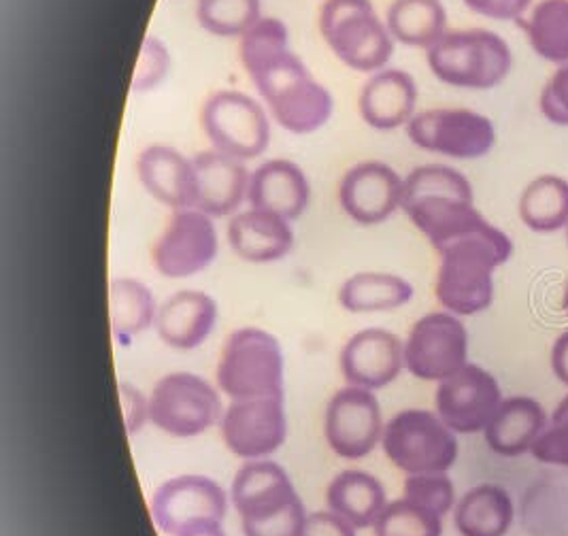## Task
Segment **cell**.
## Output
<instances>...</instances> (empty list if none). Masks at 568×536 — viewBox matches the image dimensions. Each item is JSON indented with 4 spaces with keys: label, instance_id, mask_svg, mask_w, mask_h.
I'll return each instance as SVG.
<instances>
[{
    "label": "cell",
    "instance_id": "6da1fadb",
    "mask_svg": "<svg viewBox=\"0 0 568 536\" xmlns=\"http://www.w3.org/2000/svg\"><path fill=\"white\" fill-rule=\"evenodd\" d=\"M241 62L273 118L287 132L311 134L331 120L333 94L290 50V32L282 20L262 18L241 37Z\"/></svg>",
    "mask_w": 568,
    "mask_h": 536
},
{
    "label": "cell",
    "instance_id": "7a4b0ae2",
    "mask_svg": "<svg viewBox=\"0 0 568 536\" xmlns=\"http://www.w3.org/2000/svg\"><path fill=\"white\" fill-rule=\"evenodd\" d=\"M440 257L435 294L440 306L458 317L486 311L494 301V271L511 254V239L490 222L437 250Z\"/></svg>",
    "mask_w": 568,
    "mask_h": 536
},
{
    "label": "cell",
    "instance_id": "3957f363",
    "mask_svg": "<svg viewBox=\"0 0 568 536\" xmlns=\"http://www.w3.org/2000/svg\"><path fill=\"white\" fill-rule=\"evenodd\" d=\"M400 209L435 250L488 224L475 209L468 179L443 164L417 166L405 178Z\"/></svg>",
    "mask_w": 568,
    "mask_h": 536
},
{
    "label": "cell",
    "instance_id": "277c9868",
    "mask_svg": "<svg viewBox=\"0 0 568 536\" xmlns=\"http://www.w3.org/2000/svg\"><path fill=\"white\" fill-rule=\"evenodd\" d=\"M233 507L245 536H301L307 510L284 466L247 459L231 487Z\"/></svg>",
    "mask_w": 568,
    "mask_h": 536
},
{
    "label": "cell",
    "instance_id": "5b68a950",
    "mask_svg": "<svg viewBox=\"0 0 568 536\" xmlns=\"http://www.w3.org/2000/svg\"><path fill=\"white\" fill-rule=\"evenodd\" d=\"M428 67L447 85L490 90L511 73L514 53L500 34L486 28L452 30L428 50Z\"/></svg>",
    "mask_w": 568,
    "mask_h": 536
},
{
    "label": "cell",
    "instance_id": "8992f818",
    "mask_svg": "<svg viewBox=\"0 0 568 536\" xmlns=\"http://www.w3.org/2000/svg\"><path fill=\"white\" fill-rule=\"evenodd\" d=\"M284 350L271 332L234 331L217 362V387L231 401L284 398Z\"/></svg>",
    "mask_w": 568,
    "mask_h": 536
},
{
    "label": "cell",
    "instance_id": "52a82bcc",
    "mask_svg": "<svg viewBox=\"0 0 568 536\" xmlns=\"http://www.w3.org/2000/svg\"><path fill=\"white\" fill-rule=\"evenodd\" d=\"M320 30L336 58L354 71H382L394 55V37L371 0H326Z\"/></svg>",
    "mask_w": 568,
    "mask_h": 536
},
{
    "label": "cell",
    "instance_id": "ba28073f",
    "mask_svg": "<svg viewBox=\"0 0 568 536\" xmlns=\"http://www.w3.org/2000/svg\"><path fill=\"white\" fill-rule=\"evenodd\" d=\"M389 462L407 473H447L458 459V438L437 415V411L405 408L396 413L382 438Z\"/></svg>",
    "mask_w": 568,
    "mask_h": 536
},
{
    "label": "cell",
    "instance_id": "9c48e42d",
    "mask_svg": "<svg viewBox=\"0 0 568 536\" xmlns=\"http://www.w3.org/2000/svg\"><path fill=\"white\" fill-rule=\"evenodd\" d=\"M150 422L158 431L194 438L220 424L224 408L220 392L194 373H169L150 394Z\"/></svg>",
    "mask_w": 568,
    "mask_h": 536
},
{
    "label": "cell",
    "instance_id": "30bf717a",
    "mask_svg": "<svg viewBox=\"0 0 568 536\" xmlns=\"http://www.w3.org/2000/svg\"><path fill=\"white\" fill-rule=\"evenodd\" d=\"M468 364L465 322L437 311L419 317L405 341V368L422 382H445Z\"/></svg>",
    "mask_w": 568,
    "mask_h": 536
},
{
    "label": "cell",
    "instance_id": "8fae6325",
    "mask_svg": "<svg viewBox=\"0 0 568 536\" xmlns=\"http://www.w3.org/2000/svg\"><path fill=\"white\" fill-rule=\"evenodd\" d=\"M203 130L217 152L239 160H252L266 152L271 143V122L266 111L252 97L224 90L203 107Z\"/></svg>",
    "mask_w": 568,
    "mask_h": 536
},
{
    "label": "cell",
    "instance_id": "7c38bea8",
    "mask_svg": "<svg viewBox=\"0 0 568 536\" xmlns=\"http://www.w3.org/2000/svg\"><path fill=\"white\" fill-rule=\"evenodd\" d=\"M407 136L424 152L456 160H475L490 153L496 130L486 115L470 109H430L415 113Z\"/></svg>",
    "mask_w": 568,
    "mask_h": 536
},
{
    "label": "cell",
    "instance_id": "4fadbf2b",
    "mask_svg": "<svg viewBox=\"0 0 568 536\" xmlns=\"http://www.w3.org/2000/svg\"><path fill=\"white\" fill-rule=\"evenodd\" d=\"M220 252L213 218L199 209H180L155 241V271L169 280H187L207 271Z\"/></svg>",
    "mask_w": 568,
    "mask_h": 536
},
{
    "label": "cell",
    "instance_id": "5bb4252c",
    "mask_svg": "<svg viewBox=\"0 0 568 536\" xmlns=\"http://www.w3.org/2000/svg\"><path fill=\"white\" fill-rule=\"evenodd\" d=\"M384 428L377 396L356 385L341 387L324 413V436L338 458L371 456L384 438Z\"/></svg>",
    "mask_w": 568,
    "mask_h": 536
},
{
    "label": "cell",
    "instance_id": "9a60e30c",
    "mask_svg": "<svg viewBox=\"0 0 568 536\" xmlns=\"http://www.w3.org/2000/svg\"><path fill=\"white\" fill-rule=\"evenodd\" d=\"M503 401L496 377L470 362L463 371L440 382L435 394L437 415L456 434L486 431Z\"/></svg>",
    "mask_w": 568,
    "mask_h": 536
},
{
    "label": "cell",
    "instance_id": "2e32d148",
    "mask_svg": "<svg viewBox=\"0 0 568 536\" xmlns=\"http://www.w3.org/2000/svg\"><path fill=\"white\" fill-rule=\"evenodd\" d=\"M229 496L224 487L205 475H181L160 485L152 496L155 526L178 536L199 522H224Z\"/></svg>",
    "mask_w": 568,
    "mask_h": 536
},
{
    "label": "cell",
    "instance_id": "e0dca14e",
    "mask_svg": "<svg viewBox=\"0 0 568 536\" xmlns=\"http://www.w3.org/2000/svg\"><path fill=\"white\" fill-rule=\"evenodd\" d=\"M220 433L236 458L273 456L287 436L284 398L231 401L220 419Z\"/></svg>",
    "mask_w": 568,
    "mask_h": 536
},
{
    "label": "cell",
    "instance_id": "ac0fdd59",
    "mask_svg": "<svg viewBox=\"0 0 568 536\" xmlns=\"http://www.w3.org/2000/svg\"><path fill=\"white\" fill-rule=\"evenodd\" d=\"M405 179L386 162H361L338 183L341 209L362 226L388 222L403 206Z\"/></svg>",
    "mask_w": 568,
    "mask_h": 536
},
{
    "label": "cell",
    "instance_id": "d6986e66",
    "mask_svg": "<svg viewBox=\"0 0 568 536\" xmlns=\"http://www.w3.org/2000/svg\"><path fill=\"white\" fill-rule=\"evenodd\" d=\"M338 366L347 385L371 392L384 390L405 368V343L394 332L366 328L345 343Z\"/></svg>",
    "mask_w": 568,
    "mask_h": 536
},
{
    "label": "cell",
    "instance_id": "ffe728a7",
    "mask_svg": "<svg viewBox=\"0 0 568 536\" xmlns=\"http://www.w3.org/2000/svg\"><path fill=\"white\" fill-rule=\"evenodd\" d=\"M136 175L158 203L175 211L196 206V169L194 162L178 150L166 145H152L143 150L136 160Z\"/></svg>",
    "mask_w": 568,
    "mask_h": 536
},
{
    "label": "cell",
    "instance_id": "44dd1931",
    "mask_svg": "<svg viewBox=\"0 0 568 536\" xmlns=\"http://www.w3.org/2000/svg\"><path fill=\"white\" fill-rule=\"evenodd\" d=\"M220 309L213 296L199 290H181L158 309L155 332L173 350L201 347L217 324Z\"/></svg>",
    "mask_w": 568,
    "mask_h": 536
},
{
    "label": "cell",
    "instance_id": "7402d4cb",
    "mask_svg": "<svg viewBox=\"0 0 568 536\" xmlns=\"http://www.w3.org/2000/svg\"><path fill=\"white\" fill-rule=\"evenodd\" d=\"M196 181H199V211L207 213L209 218H229L245 201L250 190V173L243 160L229 153H199L194 160Z\"/></svg>",
    "mask_w": 568,
    "mask_h": 536
},
{
    "label": "cell",
    "instance_id": "603a6c76",
    "mask_svg": "<svg viewBox=\"0 0 568 536\" xmlns=\"http://www.w3.org/2000/svg\"><path fill=\"white\" fill-rule=\"evenodd\" d=\"M247 201L252 209L271 211L287 222H294L310 206V179L298 164L290 160H268L252 173Z\"/></svg>",
    "mask_w": 568,
    "mask_h": 536
},
{
    "label": "cell",
    "instance_id": "cb8c5ba5",
    "mask_svg": "<svg viewBox=\"0 0 568 536\" xmlns=\"http://www.w3.org/2000/svg\"><path fill=\"white\" fill-rule=\"evenodd\" d=\"M229 243L239 257L254 264H268L294 250V230L282 215L250 209L233 215L229 224Z\"/></svg>",
    "mask_w": 568,
    "mask_h": 536
},
{
    "label": "cell",
    "instance_id": "d4e9b609",
    "mask_svg": "<svg viewBox=\"0 0 568 536\" xmlns=\"http://www.w3.org/2000/svg\"><path fill=\"white\" fill-rule=\"evenodd\" d=\"M417 85L405 71H379L371 77L361 94L362 120L375 130L407 127L415 115Z\"/></svg>",
    "mask_w": 568,
    "mask_h": 536
},
{
    "label": "cell",
    "instance_id": "484cf974",
    "mask_svg": "<svg viewBox=\"0 0 568 536\" xmlns=\"http://www.w3.org/2000/svg\"><path fill=\"white\" fill-rule=\"evenodd\" d=\"M547 422V411L539 401L528 396L505 398L484 431L486 443L500 458H519L532 452Z\"/></svg>",
    "mask_w": 568,
    "mask_h": 536
},
{
    "label": "cell",
    "instance_id": "4316f807",
    "mask_svg": "<svg viewBox=\"0 0 568 536\" xmlns=\"http://www.w3.org/2000/svg\"><path fill=\"white\" fill-rule=\"evenodd\" d=\"M328 509L347 519L356 530L377 524L379 515L388 507L384 484L358 468L341 471L326 489Z\"/></svg>",
    "mask_w": 568,
    "mask_h": 536
},
{
    "label": "cell",
    "instance_id": "83f0119b",
    "mask_svg": "<svg viewBox=\"0 0 568 536\" xmlns=\"http://www.w3.org/2000/svg\"><path fill=\"white\" fill-rule=\"evenodd\" d=\"M516 507L503 485L470 487L454 507V524L460 536H507Z\"/></svg>",
    "mask_w": 568,
    "mask_h": 536
},
{
    "label": "cell",
    "instance_id": "f1b7e54d",
    "mask_svg": "<svg viewBox=\"0 0 568 536\" xmlns=\"http://www.w3.org/2000/svg\"><path fill=\"white\" fill-rule=\"evenodd\" d=\"M414 285L392 273H356L338 290V305L349 313H382L409 305Z\"/></svg>",
    "mask_w": 568,
    "mask_h": 536
},
{
    "label": "cell",
    "instance_id": "f546056e",
    "mask_svg": "<svg viewBox=\"0 0 568 536\" xmlns=\"http://www.w3.org/2000/svg\"><path fill=\"white\" fill-rule=\"evenodd\" d=\"M158 309L154 292L143 281L120 277L109 283V315L115 341L126 345L155 326Z\"/></svg>",
    "mask_w": 568,
    "mask_h": 536
},
{
    "label": "cell",
    "instance_id": "4dcf8cb0",
    "mask_svg": "<svg viewBox=\"0 0 568 536\" xmlns=\"http://www.w3.org/2000/svg\"><path fill=\"white\" fill-rule=\"evenodd\" d=\"M386 26L394 41L430 50L447 32V13L440 0H394Z\"/></svg>",
    "mask_w": 568,
    "mask_h": 536
},
{
    "label": "cell",
    "instance_id": "1f68e13d",
    "mask_svg": "<svg viewBox=\"0 0 568 536\" xmlns=\"http://www.w3.org/2000/svg\"><path fill=\"white\" fill-rule=\"evenodd\" d=\"M519 218L537 234L568 229V181L558 175H541L530 181L519 196Z\"/></svg>",
    "mask_w": 568,
    "mask_h": 536
},
{
    "label": "cell",
    "instance_id": "d6a6232c",
    "mask_svg": "<svg viewBox=\"0 0 568 536\" xmlns=\"http://www.w3.org/2000/svg\"><path fill=\"white\" fill-rule=\"evenodd\" d=\"M517 24L542 60L568 64V0H541Z\"/></svg>",
    "mask_w": 568,
    "mask_h": 536
},
{
    "label": "cell",
    "instance_id": "836d02e7",
    "mask_svg": "<svg viewBox=\"0 0 568 536\" xmlns=\"http://www.w3.org/2000/svg\"><path fill=\"white\" fill-rule=\"evenodd\" d=\"M260 0H199V24L215 37H243L262 20Z\"/></svg>",
    "mask_w": 568,
    "mask_h": 536
},
{
    "label": "cell",
    "instance_id": "e575fe53",
    "mask_svg": "<svg viewBox=\"0 0 568 536\" xmlns=\"http://www.w3.org/2000/svg\"><path fill=\"white\" fill-rule=\"evenodd\" d=\"M373 528L375 536H440L443 517L400 498L388 503Z\"/></svg>",
    "mask_w": 568,
    "mask_h": 536
},
{
    "label": "cell",
    "instance_id": "d590c367",
    "mask_svg": "<svg viewBox=\"0 0 568 536\" xmlns=\"http://www.w3.org/2000/svg\"><path fill=\"white\" fill-rule=\"evenodd\" d=\"M403 498L412 500L417 507L445 517L456 507V487L447 473H424L407 475L403 485Z\"/></svg>",
    "mask_w": 568,
    "mask_h": 536
},
{
    "label": "cell",
    "instance_id": "8d00e7d4",
    "mask_svg": "<svg viewBox=\"0 0 568 536\" xmlns=\"http://www.w3.org/2000/svg\"><path fill=\"white\" fill-rule=\"evenodd\" d=\"M530 454L542 464L568 468V394L551 413Z\"/></svg>",
    "mask_w": 568,
    "mask_h": 536
},
{
    "label": "cell",
    "instance_id": "74e56055",
    "mask_svg": "<svg viewBox=\"0 0 568 536\" xmlns=\"http://www.w3.org/2000/svg\"><path fill=\"white\" fill-rule=\"evenodd\" d=\"M171 71V53L158 37H145L132 73V92H150Z\"/></svg>",
    "mask_w": 568,
    "mask_h": 536
},
{
    "label": "cell",
    "instance_id": "f35d334b",
    "mask_svg": "<svg viewBox=\"0 0 568 536\" xmlns=\"http://www.w3.org/2000/svg\"><path fill=\"white\" fill-rule=\"evenodd\" d=\"M539 107L545 120L556 127H568V64L558 67V71L547 79Z\"/></svg>",
    "mask_w": 568,
    "mask_h": 536
},
{
    "label": "cell",
    "instance_id": "ab89813d",
    "mask_svg": "<svg viewBox=\"0 0 568 536\" xmlns=\"http://www.w3.org/2000/svg\"><path fill=\"white\" fill-rule=\"evenodd\" d=\"M463 2L473 13L490 20H500V22L521 20L532 4V0H463Z\"/></svg>",
    "mask_w": 568,
    "mask_h": 536
},
{
    "label": "cell",
    "instance_id": "60d3db41",
    "mask_svg": "<svg viewBox=\"0 0 568 536\" xmlns=\"http://www.w3.org/2000/svg\"><path fill=\"white\" fill-rule=\"evenodd\" d=\"M120 403H122L126 433H139L145 426V422H150V401H145L143 394L129 383H120Z\"/></svg>",
    "mask_w": 568,
    "mask_h": 536
},
{
    "label": "cell",
    "instance_id": "b9f144b4",
    "mask_svg": "<svg viewBox=\"0 0 568 536\" xmlns=\"http://www.w3.org/2000/svg\"><path fill=\"white\" fill-rule=\"evenodd\" d=\"M301 536H356V528L333 510H317L307 515Z\"/></svg>",
    "mask_w": 568,
    "mask_h": 536
},
{
    "label": "cell",
    "instance_id": "7bdbcfd3",
    "mask_svg": "<svg viewBox=\"0 0 568 536\" xmlns=\"http://www.w3.org/2000/svg\"><path fill=\"white\" fill-rule=\"evenodd\" d=\"M551 371L558 382L568 387V331L562 332L551 347Z\"/></svg>",
    "mask_w": 568,
    "mask_h": 536
},
{
    "label": "cell",
    "instance_id": "ee69618b",
    "mask_svg": "<svg viewBox=\"0 0 568 536\" xmlns=\"http://www.w3.org/2000/svg\"><path fill=\"white\" fill-rule=\"evenodd\" d=\"M224 522H199L181 530L178 536H226L224 533Z\"/></svg>",
    "mask_w": 568,
    "mask_h": 536
},
{
    "label": "cell",
    "instance_id": "f6af8a7d",
    "mask_svg": "<svg viewBox=\"0 0 568 536\" xmlns=\"http://www.w3.org/2000/svg\"><path fill=\"white\" fill-rule=\"evenodd\" d=\"M562 309H565V313L568 315V281L567 285H565V294H562Z\"/></svg>",
    "mask_w": 568,
    "mask_h": 536
},
{
    "label": "cell",
    "instance_id": "bcb514c9",
    "mask_svg": "<svg viewBox=\"0 0 568 536\" xmlns=\"http://www.w3.org/2000/svg\"><path fill=\"white\" fill-rule=\"evenodd\" d=\"M567 243H568V229H567Z\"/></svg>",
    "mask_w": 568,
    "mask_h": 536
}]
</instances>
